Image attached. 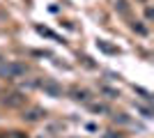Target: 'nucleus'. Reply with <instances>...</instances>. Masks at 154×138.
<instances>
[{
  "instance_id": "1",
  "label": "nucleus",
  "mask_w": 154,
  "mask_h": 138,
  "mask_svg": "<svg viewBox=\"0 0 154 138\" xmlns=\"http://www.w3.org/2000/svg\"><path fill=\"white\" fill-rule=\"evenodd\" d=\"M21 74H26V65H16V62H9V65L0 67V76H7V78H16Z\"/></svg>"
},
{
  "instance_id": "2",
  "label": "nucleus",
  "mask_w": 154,
  "mask_h": 138,
  "mask_svg": "<svg viewBox=\"0 0 154 138\" xmlns=\"http://www.w3.org/2000/svg\"><path fill=\"white\" fill-rule=\"evenodd\" d=\"M42 87H44V90L48 92L51 97H60V94H62V87H60V85H55L53 81H44V83H42Z\"/></svg>"
},
{
  "instance_id": "3",
  "label": "nucleus",
  "mask_w": 154,
  "mask_h": 138,
  "mask_svg": "<svg viewBox=\"0 0 154 138\" xmlns=\"http://www.w3.org/2000/svg\"><path fill=\"white\" fill-rule=\"evenodd\" d=\"M5 104H9V106H19V104H23V97H21V94H12V99H9V101H5Z\"/></svg>"
},
{
  "instance_id": "4",
  "label": "nucleus",
  "mask_w": 154,
  "mask_h": 138,
  "mask_svg": "<svg viewBox=\"0 0 154 138\" xmlns=\"http://www.w3.org/2000/svg\"><path fill=\"white\" fill-rule=\"evenodd\" d=\"M74 99H88V92L85 90H74Z\"/></svg>"
},
{
  "instance_id": "5",
  "label": "nucleus",
  "mask_w": 154,
  "mask_h": 138,
  "mask_svg": "<svg viewBox=\"0 0 154 138\" xmlns=\"http://www.w3.org/2000/svg\"><path fill=\"white\" fill-rule=\"evenodd\" d=\"M99 46H101V48H103V51H106V53H117L115 48H113V46H108V44H103V41H99Z\"/></svg>"
},
{
  "instance_id": "6",
  "label": "nucleus",
  "mask_w": 154,
  "mask_h": 138,
  "mask_svg": "<svg viewBox=\"0 0 154 138\" xmlns=\"http://www.w3.org/2000/svg\"><path fill=\"white\" fill-rule=\"evenodd\" d=\"M39 115H42V113H39V111H32V113H30V115H28V120H37V118H39Z\"/></svg>"
}]
</instances>
